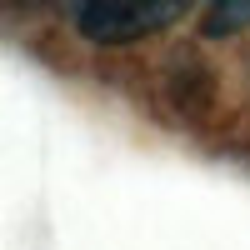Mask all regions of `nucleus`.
Returning <instances> with one entry per match:
<instances>
[{"label": "nucleus", "mask_w": 250, "mask_h": 250, "mask_svg": "<svg viewBox=\"0 0 250 250\" xmlns=\"http://www.w3.org/2000/svg\"><path fill=\"white\" fill-rule=\"evenodd\" d=\"M180 10H185L180 0H85L75 5V25L95 45H125V40L170 25Z\"/></svg>", "instance_id": "1"}, {"label": "nucleus", "mask_w": 250, "mask_h": 250, "mask_svg": "<svg viewBox=\"0 0 250 250\" xmlns=\"http://www.w3.org/2000/svg\"><path fill=\"white\" fill-rule=\"evenodd\" d=\"M250 20V5H215L210 15V30H225V25H245Z\"/></svg>", "instance_id": "2"}]
</instances>
